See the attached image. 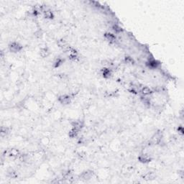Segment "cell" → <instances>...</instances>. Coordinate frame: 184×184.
I'll list each match as a JSON object with an SVG mask.
<instances>
[{"instance_id": "cell-1", "label": "cell", "mask_w": 184, "mask_h": 184, "mask_svg": "<svg viewBox=\"0 0 184 184\" xmlns=\"http://www.w3.org/2000/svg\"><path fill=\"white\" fill-rule=\"evenodd\" d=\"M9 50L12 53H18L23 50V46L17 41L11 42L8 46Z\"/></svg>"}, {"instance_id": "cell-2", "label": "cell", "mask_w": 184, "mask_h": 184, "mask_svg": "<svg viewBox=\"0 0 184 184\" xmlns=\"http://www.w3.org/2000/svg\"><path fill=\"white\" fill-rule=\"evenodd\" d=\"M138 161L142 164L150 163L152 160V157L150 153L146 152H142L138 155Z\"/></svg>"}, {"instance_id": "cell-3", "label": "cell", "mask_w": 184, "mask_h": 184, "mask_svg": "<svg viewBox=\"0 0 184 184\" xmlns=\"http://www.w3.org/2000/svg\"><path fill=\"white\" fill-rule=\"evenodd\" d=\"M72 99L73 97H71L70 94H64L60 95L58 97V101L60 104L63 105H69L70 103L72 102Z\"/></svg>"}, {"instance_id": "cell-4", "label": "cell", "mask_w": 184, "mask_h": 184, "mask_svg": "<svg viewBox=\"0 0 184 184\" xmlns=\"http://www.w3.org/2000/svg\"><path fill=\"white\" fill-rule=\"evenodd\" d=\"M5 155L7 157L12 158V159H17L22 155V152L20 150L16 149V148H11V149L6 150Z\"/></svg>"}, {"instance_id": "cell-5", "label": "cell", "mask_w": 184, "mask_h": 184, "mask_svg": "<svg viewBox=\"0 0 184 184\" xmlns=\"http://www.w3.org/2000/svg\"><path fill=\"white\" fill-rule=\"evenodd\" d=\"M104 38L105 39L106 41L109 43V44H117L118 42V38H117V35L114 33L110 32H107L104 34Z\"/></svg>"}, {"instance_id": "cell-6", "label": "cell", "mask_w": 184, "mask_h": 184, "mask_svg": "<svg viewBox=\"0 0 184 184\" xmlns=\"http://www.w3.org/2000/svg\"><path fill=\"white\" fill-rule=\"evenodd\" d=\"M101 75L105 79H111L113 76V70L109 67H104L101 70Z\"/></svg>"}, {"instance_id": "cell-7", "label": "cell", "mask_w": 184, "mask_h": 184, "mask_svg": "<svg viewBox=\"0 0 184 184\" xmlns=\"http://www.w3.org/2000/svg\"><path fill=\"white\" fill-rule=\"evenodd\" d=\"M154 93V91H152L151 88L149 87H146V86H142L140 90V93L141 96L142 97H150L151 96L152 94Z\"/></svg>"}, {"instance_id": "cell-8", "label": "cell", "mask_w": 184, "mask_h": 184, "mask_svg": "<svg viewBox=\"0 0 184 184\" xmlns=\"http://www.w3.org/2000/svg\"><path fill=\"white\" fill-rule=\"evenodd\" d=\"M94 173L93 171L91 170H87V171H84L82 172L80 175V178L82 180H85V181H88V180L91 179L94 176Z\"/></svg>"}, {"instance_id": "cell-9", "label": "cell", "mask_w": 184, "mask_h": 184, "mask_svg": "<svg viewBox=\"0 0 184 184\" xmlns=\"http://www.w3.org/2000/svg\"><path fill=\"white\" fill-rule=\"evenodd\" d=\"M71 127L81 132L84 127V123L81 120H74L71 122Z\"/></svg>"}, {"instance_id": "cell-10", "label": "cell", "mask_w": 184, "mask_h": 184, "mask_svg": "<svg viewBox=\"0 0 184 184\" xmlns=\"http://www.w3.org/2000/svg\"><path fill=\"white\" fill-rule=\"evenodd\" d=\"M80 135H81V131H79L74 128H70V130L68 132V137L70 139H75V138H78L79 137Z\"/></svg>"}, {"instance_id": "cell-11", "label": "cell", "mask_w": 184, "mask_h": 184, "mask_svg": "<svg viewBox=\"0 0 184 184\" xmlns=\"http://www.w3.org/2000/svg\"><path fill=\"white\" fill-rule=\"evenodd\" d=\"M43 17L46 19H53L54 18L53 12L50 9H45L43 11Z\"/></svg>"}, {"instance_id": "cell-12", "label": "cell", "mask_w": 184, "mask_h": 184, "mask_svg": "<svg viewBox=\"0 0 184 184\" xmlns=\"http://www.w3.org/2000/svg\"><path fill=\"white\" fill-rule=\"evenodd\" d=\"M50 55V50H49L48 47H43L40 49V56L43 58H46Z\"/></svg>"}, {"instance_id": "cell-13", "label": "cell", "mask_w": 184, "mask_h": 184, "mask_svg": "<svg viewBox=\"0 0 184 184\" xmlns=\"http://www.w3.org/2000/svg\"><path fill=\"white\" fill-rule=\"evenodd\" d=\"M63 63H64V59H63V58L60 57H58L53 62V68H59L60 66H61L63 64Z\"/></svg>"}, {"instance_id": "cell-14", "label": "cell", "mask_w": 184, "mask_h": 184, "mask_svg": "<svg viewBox=\"0 0 184 184\" xmlns=\"http://www.w3.org/2000/svg\"><path fill=\"white\" fill-rule=\"evenodd\" d=\"M144 179L145 180H152L154 179L155 178V174L153 173H152V172H148V173H147L146 174H145L143 176Z\"/></svg>"}]
</instances>
